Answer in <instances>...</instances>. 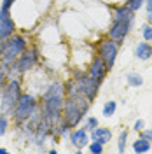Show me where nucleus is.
Instances as JSON below:
<instances>
[{
  "instance_id": "obj_1",
  "label": "nucleus",
  "mask_w": 152,
  "mask_h": 154,
  "mask_svg": "<svg viewBox=\"0 0 152 154\" xmlns=\"http://www.w3.org/2000/svg\"><path fill=\"white\" fill-rule=\"evenodd\" d=\"M63 86L59 82H54L47 88L44 100H42V112L46 117V123L49 125V128L54 131L56 125L63 119Z\"/></svg>"
},
{
  "instance_id": "obj_2",
  "label": "nucleus",
  "mask_w": 152,
  "mask_h": 154,
  "mask_svg": "<svg viewBox=\"0 0 152 154\" xmlns=\"http://www.w3.org/2000/svg\"><path fill=\"white\" fill-rule=\"evenodd\" d=\"M89 103L91 102L81 91H77L74 95H68V98L65 100V105H63V121L70 128L77 126L82 121L86 112L89 110Z\"/></svg>"
},
{
  "instance_id": "obj_3",
  "label": "nucleus",
  "mask_w": 152,
  "mask_h": 154,
  "mask_svg": "<svg viewBox=\"0 0 152 154\" xmlns=\"http://www.w3.org/2000/svg\"><path fill=\"white\" fill-rule=\"evenodd\" d=\"M133 19H135L133 11L128 9L126 5L119 7L114 14V23H112V26L108 30V37L112 38V40H115L117 44L123 42L124 38H126V35L129 33L131 26H133Z\"/></svg>"
},
{
  "instance_id": "obj_4",
  "label": "nucleus",
  "mask_w": 152,
  "mask_h": 154,
  "mask_svg": "<svg viewBox=\"0 0 152 154\" xmlns=\"http://www.w3.org/2000/svg\"><path fill=\"white\" fill-rule=\"evenodd\" d=\"M25 49H26V38L23 35L12 33L9 38L0 42V65L5 67L12 65Z\"/></svg>"
},
{
  "instance_id": "obj_5",
  "label": "nucleus",
  "mask_w": 152,
  "mask_h": 154,
  "mask_svg": "<svg viewBox=\"0 0 152 154\" xmlns=\"http://www.w3.org/2000/svg\"><path fill=\"white\" fill-rule=\"evenodd\" d=\"M21 86H19V81L16 79H9V82H5L2 86V112L7 116H14L16 105H18L19 98H21Z\"/></svg>"
},
{
  "instance_id": "obj_6",
  "label": "nucleus",
  "mask_w": 152,
  "mask_h": 154,
  "mask_svg": "<svg viewBox=\"0 0 152 154\" xmlns=\"http://www.w3.org/2000/svg\"><path fill=\"white\" fill-rule=\"evenodd\" d=\"M38 109L37 100L32 95H21L18 105H16V110H14V121L18 125H25L32 116L35 114V110Z\"/></svg>"
},
{
  "instance_id": "obj_7",
  "label": "nucleus",
  "mask_w": 152,
  "mask_h": 154,
  "mask_svg": "<svg viewBox=\"0 0 152 154\" xmlns=\"http://www.w3.org/2000/svg\"><path fill=\"white\" fill-rule=\"evenodd\" d=\"M75 82H77V89H79L89 102L96 98L98 88H100V81L93 79L91 75H86V74H75Z\"/></svg>"
},
{
  "instance_id": "obj_8",
  "label": "nucleus",
  "mask_w": 152,
  "mask_h": 154,
  "mask_svg": "<svg viewBox=\"0 0 152 154\" xmlns=\"http://www.w3.org/2000/svg\"><path fill=\"white\" fill-rule=\"evenodd\" d=\"M98 53H100L98 56L107 63V67L112 68L114 67V63H115V58H117V42L112 40V38L100 42V49H98Z\"/></svg>"
},
{
  "instance_id": "obj_9",
  "label": "nucleus",
  "mask_w": 152,
  "mask_h": 154,
  "mask_svg": "<svg viewBox=\"0 0 152 154\" xmlns=\"http://www.w3.org/2000/svg\"><path fill=\"white\" fill-rule=\"evenodd\" d=\"M37 61H38V49L26 48L21 54H19L18 60H16V63H18V70L21 72V74H23V72H28Z\"/></svg>"
},
{
  "instance_id": "obj_10",
  "label": "nucleus",
  "mask_w": 152,
  "mask_h": 154,
  "mask_svg": "<svg viewBox=\"0 0 152 154\" xmlns=\"http://www.w3.org/2000/svg\"><path fill=\"white\" fill-rule=\"evenodd\" d=\"M14 21L11 18L9 9H0V42L9 38L14 33Z\"/></svg>"
},
{
  "instance_id": "obj_11",
  "label": "nucleus",
  "mask_w": 152,
  "mask_h": 154,
  "mask_svg": "<svg viewBox=\"0 0 152 154\" xmlns=\"http://www.w3.org/2000/svg\"><path fill=\"white\" fill-rule=\"evenodd\" d=\"M107 72H108L107 63L98 56V58H95V60L91 61L89 70H87V75H91L93 79H96V81H100V82H102V81L105 79V75H107Z\"/></svg>"
},
{
  "instance_id": "obj_12",
  "label": "nucleus",
  "mask_w": 152,
  "mask_h": 154,
  "mask_svg": "<svg viewBox=\"0 0 152 154\" xmlns=\"http://www.w3.org/2000/svg\"><path fill=\"white\" fill-rule=\"evenodd\" d=\"M70 142L72 145H75L79 151H82V147L89 144V135H87V130L86 128H81V130H75L70 133Z\"/></svg>"
},
{
  "instance_id": "obj_13",
  "label": "nucleus",
  "mask_w": 152,
  "mask_h": 154,
  "mask_svg": "<svg viewBox=\"0 0 152 154\" xmlns=\"http://www.w3.org/2000/svg\"><path fill=\"white\" fill-rule=\"evenodd\" d=\"M91 138L95 140V142H100V144H107V142H110V138H112V131L108 130V128H98L96 126L95 130H93V133H91Z\"/></svg>"
},
{
  "instance_id": "obj_14",
  "label": "nucleus",
  "mask_w": 152,
  "mask_h": 154,
  "mask_svg": "<svg viewBox=\"0 0 152 154\" xmlns=\"http://www.w3.org/2000/svg\"><path fill=\"white\" fill-rule=\"evenodd\" d=\"M135 56L138 58V60H149L152 56V46L150 44H147V40L145 42H140L136 48H135Z\"/></svg>"
},
{
  "instance_id": "obj_15",
  "label": "nucleus",
  "mask_w": 152,
  "mask_h": 154,
  "mask_svg": "<svg viewBox=\"0 0 152 154\" xmlns=\"http://www.w3.org/2000/svg\"><path fill=\"white\" fill-rule=\"evenodd\" d=\"M149 149H150V142L145 140L143 137H140L138 140H135V144H133V151L135 152H147Z\"/></svg>"
},
{
  "instance_id": "obj_16",
  "label": "nucleus",
  "mask_w": 152,
  "mask_h": 154,
  "mask_svg": "<svg viewBox=\"0 0 152 154\" xmlns=\"http://www.w3.org/2000/svg\"><path fill=\"white\" fill-rule=\"evenodd\" d=\"M128 84L133 88H138L143 84V79L142 75H138V74H128Z\"/></svg>"
},
{
  "instance_id": "obj_17",
  "label": "nucleus",
  "mask_w": 152,
  "mask_h": 154,
  "mask_svg": "<svg viewBox=\"0 0 152 154\" xmlns=\"http://www.w3.org/2000/svg\"><path fill=\"white\" fill-rule=\"evenodd\" d=\"M115 109H117V105H115L114 100H110V102H107L103 105V116H107V117H110V116L115 114Z\"/></svg>"
},
{
  "instance_id": "obj_18",
  "label": "nucleus",
  "mask_w": 152,
  "mask_h": 154,
  "mask_svg": "<svg viewBox=\"0 0 152 154\" xmlns=\"http://www.w3.org/2000/svg\"><path fill=\"white\" fill-rule=\"evenodd\" d=\"M7 128H9V121H7V114H4V112H0V137H2V135H5V131H7Z\"/></svg>"
},
{
  "instance_id": "obj_19",
  "label": "nucleus",
  "mask_w": 152,
  "mask_h": 154,
  "mask_svg": "<svg viewBox=\"0 0 152 154\" xmlns=\"http://www.w3.org/2000/svg\"><path fill=\"white\" fill-rule=\"evenodd\" d=\"M142 5H143V0H128V2H126V7L131 9L133 12L135 11H138Z\"/></svg>"
},
{
  "instance_id": "obj_20",
  "label": "nucleus",
  "mask_w": 152,
  "mask_h": 154,
  "mask_svg": "<svg viewBox=\"0 0 152 154\" xmlns=\"http://www.w3.org/2000/svg\"><path fill=\"white\" fill-rule=\"evenodd\" d=\"M142 35H143V38H145L147 42H150L152 40V25H145V26H143Z\"/></svg>"
},
{
  "instance_id": "obj_21",
  "label": "nucleus",
  "mask_w": 152,
  "mask_h": 154,
  "mask_svg": "<svg viewBox=\"0 0 152 154\" xmlns=\"http://www.w3.org/2000/svg\"><path fill=\"white\" fill-rule=\"evenodd\" d=\"M96 126H98V119L96 117H87L86 119V130L87 131H93Z\"/></svg>"
},
{
  "instance_id": "obj_22",
  "label": "nucleus",
  "mask_w": 152,
  "mask_h": 154,
  "mask_svg": "<svg viewBox=\"0 0 152 154\" xmlns=\"http://www.w3.org/2000/svg\"><path fill=\"white\" fill-rule=\"evenodd\" d=\"M126 140H128V131H123L119 137V152H124L126 149Z\"/></svg>"
},
{
  "instance_id": "obj_23",
  "label": "nucleus",
  "mask_w": 152,
  "mask_h": 154,
  "mask_svg": "<svg viewBox=\"0 0 152 154\" xmlns=\"http://www.w3.org/2000/svg\"><path fill=\"white\" fill-rule=\"evenodd\" d=\"M89 151L95 152V154L102 152V151H103V144H100V142H95V140H93V144L89 145Z\"/></svg>"
},
{
  "instance_id": "obj_24",
  "label": "nucleus",
  "mask_w": 152,
  "mask_h": 154,
  "mask_svg": "<svg viewBox=\"0 0 152 154\" xmlns=\"http://www.w3.org/2000/svg\"><path fill=\"white\" fill-rule=\"evenodd\" d=\"M142 137L145 138V140L152 142V130H142Z\"/></svg>"
},
{
  "instance_id": "obj_25",
  "label": "nucleus",
  "mask_w": 152,
  "mask_h": 154,
  "mask_svg": "<svg viewBox=\"0 0 152 154\" xmlns=\"http://www.w3.org/2000/svg\"><path fill=\"white\" fill-rule=\"evenodd\" d=\"M143 125H145V123H143L142 119H138V121L135 123V126H133V128L136 130V131H142V130H143Z\"/></svg>"
},
{
  "instance_id": "obj_26",
  "label": "nucleus",
  "mask_w": 152,
  "mask_h": 154,
  "mask_svg": "<svg viewBox=\"0 0 152 154\" xmlns=\"http://www.w3.org/2000/svg\"><path fill=\"white\" fill-rule=\"evenodd\" d=\"M12 2H14V0H4V4H2V9H11Z\"/></svg>"
},
{
  "instance_id": "obj_27",
  "label": "nucleus",
  "mask_w": 152,
  "mask_h": 154,
  "mask_svg": "<svg viewBox=\"0 0 152 154\" xmlns=\"http://www.w3.org/2000/svg\"><path fill=\"white\" fill-rule=\"evenodd\" d=\"M152 9V0H147V11Z\"/></svg>"
},
{
  "instance_id": "obj_28",
  "label": "nucleus",
  "mask_w": 152,
  "mask_h": 154,
  "mask_svg": "<svg viewBox=\"0 0 152 154\" xmlns=\"http://www.w3.org/2000/svg\"><path fill=\"white\" fill-rule=\"evenodd\" d=\"M147 18H149V21H150V23H152V9L149 11V16H147Z\"/></svg>"
},
{
  "instance_id": "obj_29",
  "label": "nucleus",
  "mask_w": 152,
  "mask_h": 154,
  "mask_svg": "<svg viewBox=\"0 0 152 154\" xmlns=\"http://www.w3.org/2000/svg\"><path fill=\"white\" fill-rule=\"evenodd\" d=\"M7 152V151H5V149H2V147H0V154H5Z\"/></svg>"
}]
</instances>
